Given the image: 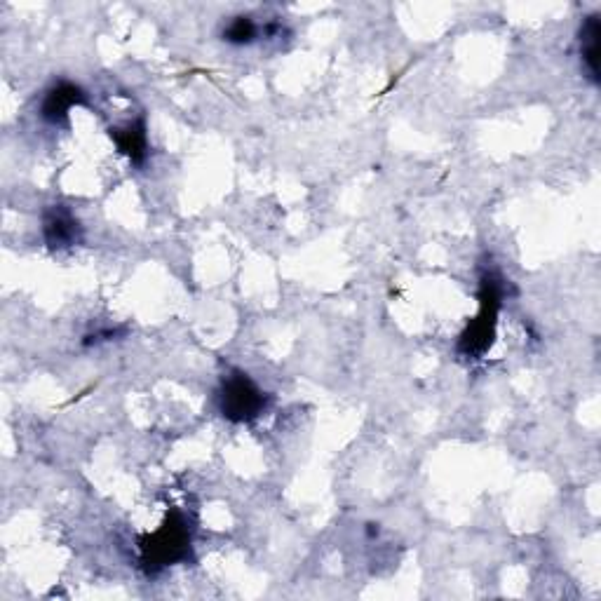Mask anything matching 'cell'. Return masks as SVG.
<instances>
[{
  "mask_svg": "<svg viewBox=\"0 0 601 601\" xmlns=\"http://www.w3.org/2000/svg\"><path fill=\"white\" fill-rule=\"evenodd\" d=\"M221 38H224L228 45L242 47V45H252V43H256V40H261L266 36H263V26L261 24H256L252 17L240 15V17H233L231 22L226 24V29H224V33H221Z\"/></svg>",
  "mask_w": 601,
  "mask_h": 601,
  "instance_id": "cell-7",
  "label": "cell"
},
{
  "mask_svg": "<svg viewBox=\"0 0 601 601\" xmlns=\"http://www.w3.org/2000/svg\"><path fill=\"white\" fill-rule=\"evenodd\" d=\"M498 308H501V280L489 273L484 275L482 280V313L470 324L468 332L461 336V343H458V350H461L463 355L477 357L491 346Z\"/></svg>",
  "mask_w": 601,
  "mask_h": 601,
  "instance_id": "cell-2",
  "label": "cell"
},
{
  "mask_svg": "<svg viewBox=\"0 0 601 601\" xmlns=\"http://www.w3.org/2000/svg\"><path fill=\"white\" fill-rule=\"evenodd\" d=\"M268 407V395L256 386L247 374L235 371L224 378L219 390V409L221 416L233 423H247L259 418Z\"/></svg>",
  "mask_w": 601,
  "mask_h": 601,
  "instance_id": "cell-1",
  "label": "cell"
},
{
  "mask_svg": "<svg viewBox=\"0 0 601 601\" xmlns=\"http://www.w3.org/2000/svg\"><path fill=\"white\" fill-rule=\"evenodd\" d=\"M43 238L50 249H69L83 240V226L69 209L52 205L43 212Z\"/></svg>",
  "mask_w": 601,
  "mask_h": 601,
  "instance_id": "cell-3",
  "label": "cell"
},
{
  "mask_svg": "<svg viewBox=\"0 0 601 601\" xmlns=\"http://www.w3.org/2000/svg\"><path fill=\"white\" fill-rule=\"evenodd\" d=\"M116 144L125 155H130L134 165H141L148 155V141H146V125L144 120L139 123H127L123 130H113Z\"/></svg>",
  "mask_w": 601,
  "mask_h": 601,
  "instance_id": "cell-6",
  "label": "cell"
},
{
  "mask_svg": "<svg viewBox=\"0 0 601 601\" xmlns=\"http://www.w3.org/2000/svg\"><path fill=\"white\" fill-rule=\"evenodd\" d=\"M580 62H583L585 76L599 85V43H601V22L599 15L587 17L580 26Z\"/></svg>",
  "mask_w": 601,
  "mask_h": 601,
  "instance_id": "cell-5",
  "label": "cell"
},
{
  "mask_svg": "<svg viewBox=\"0 0 601 601\" xmlns=\"http://www.w3.org/2000/svg\"><path fill=\"white\" fill-rule=\"evenodd\" d=\"M78 104H85V92L73 83H57L45 92L40 116H43L47 123L59 125L69 118V111Z\"/></svg>",
  "mask_w": 601,
  "mask_h": 601,
  "instance_id": "cell-4",
  "label": "cell"
}]
</instances>
